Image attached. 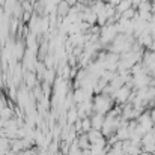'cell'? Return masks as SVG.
Listing matches in <instances>:
<instances>
[{
    "mask_svg": "<svg viewBox=\"0 0 155 155\" xmlns=\"http://www.w3.org/2000/svg\"><path fill=\"white\" fill-rule=\"evenodd\" d=\"M66 11H68V6H66V3H65V2H60V6H59V14H62V12L65 14Z\"/></svg>",
    "mask_w": 155,
    "mask_h": 155,
    "instance_id": "obj_3",
    "label": "cell"
},
{
    "mask_svg": "<svg viewBox=\"0 0 155 155\" xmlns=\"http://www.w3.org/2000/svg\"><path fill=\"white\" fill-rule=\"evenodd\" d=\"M131 5H130V0H125V2H120V5L117 6V9L120 11V12H127V9L130 8Z\"/></svg>",
    "mask_w": 155,
    "mask_h": 155,
    "instance_id": "obj_2",
    "label": "cell"
},
{
    "mask_svg": "<svg viewBox=\"0 0 155 155\" xmlns=\"http://www.w3.org/2000/svg\"><path fill=\"white\" fill-rule=\"evenodd\" d=\"M92 122H93V127H95V130H99V128L102 127V124H104V119H102V116L97 115V117L93 119Z\"/></svg>",
    "mask_w": 155,
    "mask_h": 155,
    "instance_id": "obj_1",
    "label": "cell"
}]
</instances>
